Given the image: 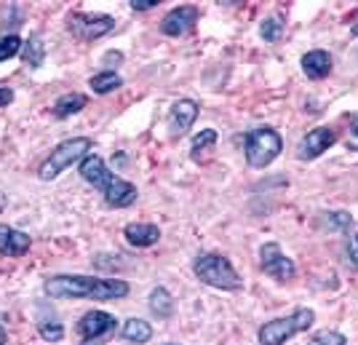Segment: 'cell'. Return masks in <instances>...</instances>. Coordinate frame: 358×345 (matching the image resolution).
<instances>
[{"label": "cell", "instance_id": "obj_12", "mask_svg": "<svg viewBox=\"0 0 358 345\" xmlns=\"http://www.w3.org/2000/svg\"><path fill=\"white\" fill-rule=\"evenodd\" d=\"M35 324H38V335L45 343H59L64 340V324H62L59 314L54 311V305L45 300H38L35 305Z\"/></svg>", "mask_w": 358, "mask_h": 345}, {"label": "cell", "instance_id": "obj_31", "mask_svg": "<svg viewBox=\"0 0 358 345\" xmlns=\"http://www.w3.org/2000/svg\"><path fill=\"white\" fill-rule=\"evenodd\" d=\"M348 252H350V262L358 268V233L350 239V246H348Z\"/></svg>", "mask_w": 358, "mask_h": 345}, {"label": "cell", "instance_id": "obj_19", "mask_svg": "<svg viewBox=\"0 0 358 345\" xmlns=\"http://www.w3.org/2000/svg\"><path fill=\"white\" fill-rule=\"evenodd\" d=\"M120 335H123V340H129V343L145 345V343H150V337H152V327H150L145 318H129V321H123Z\"/></svg>", "mask_w": 358, "mask_h": 345}, {"label": "cell", "instance_id": "obj_33", "mask_svg": "<svg viewBox=\"0 0 358 345\" xmlns=\"http://www.w3.org/2000/svg\"><path fill=\"white\" fill-rule=\"evenodd\" d=\"M8 343V332H6V327L0 324V345H6Z\"/></svg>", "mask_w": 358, "mask_h": 345}, {"label": "cell", "instance_id": "obj_13", "mask_svg": "<svg viewBox=\"0 0 358 345\" xmlns=\"http://www.w3.org/2000/svg\"><path fill=\"white\" fill-rule=\"evenodd\" d=\"M334 142H337V134L329 126H318L313 132H308V134L302 136V142H299L297 148L299 161H313L321 153H327Z\"/></svg>", "mask_w": 358, "mask_h": 345}, {"label": "cell", "instance_id": "obj_15", "mask_svg": "<svg viewBox=\"0 0 358 345\" xmlns=\"http://www.w3.org/2000/svg\"><path fill=\"white\" fill-rule=\"evenodd\" d=\"M123 239L129 241L131 246H136V249H148V246L161 241V230L152 223H129L123 227Z\"/></svg>", "mask_w": 358, "mask_h": 345}, {"label": "cell", "instance_id": "obj_18", "mask_svg": "<svg viewBox=\"0 0 358 345\" xmlns=\"http://www.w3.org/2000/svg\"><path fill=\"white\" fill-rule=\"evenodd\" d=\"M89 105V99H86V94H78V91H70V94H62L59 99L54 102L51 107V113L57 115V118H73L78 115L83 107Z\"/></svg>", "mask_w": 358, "mask_h": 345}, {"label": "cell", "instance_id": "obj_32", "mask_svg": "<svg viewBox=\"0 0 358 345\" xmlns=\"http://www.w3.org/2000/svg\"><path fill=\"white\" fill-rule=\"evenodd\" d=\"M6 206H8V195H6L3 190H0V214L6 211Z\"/></svg>", "mask_w": 358, "mask_h": 345}, {"label": "cell", "instance_id": "obj_7", "mask_svg": "<svg viewBox=\"0 0 358 345\" xmlns=\"http://www.w3.org/2000/svg\"><path fill=\"white\" fill-rule=\"evenodd\" d=\"M78 335H80V345H102L118 330V318L107 311H89L78 318Z\"/></svg>", "mask_w": 358, "mask_h": 345}, {"label": "cell", "instance_id": "obj_23", "mask_svg": "<svg viewBox=\"0 0 358 345\" xmlns=\"http://www.w3.org/2000/svg\"><path fill=\"white\" fill-rule=\"evenodd\" d=\"M318 225L324 230H337V233H345L353 227V217L348 211H321L318 214Z\"/></svg>", "mask_w": 358, "mask_h": 345}, {"label": "cell", "instance_id": "obj_6", "mask_svg": "<svg viewBox=\"0 0 358 345\" xmlns=\"http://www.w3.org/2000/svg\"><path fill=\"white\" fill-rule=\"evenodd\" d=\"M284 150V139L275 129L270 126H259V129H252L246 134V142H243V153H246V161L252 169H265L270 166Z\"/></svg>", "mask_w": 358, "mask_h": 345}, {"label": "cell", "instance_id": "obj_22", "mask_svg": "<svg viewBox=\"0 0 358 345\" xmlns=\"http://www.w3.org/2000/svg\"><path fill=\"white\" fill-rule=\"evenodd\" d=\"M214 145H217V132H214V129H203V132L193 139V145H190V158H193L195 164H201V161L214 150Z\"/></svg>", "mask_w": 358, "mask_h": 345}, {"label": "cell", "instance_id": "obj_26", "mask_svg": "<svg viewBox=\"0 0 358 345\" xmlns=\"http://www.w3.org/2000/svg\"><path fill=\"white\" fill-rule=\"evenodd\" d=\"M308 345H348V340H345L340 332L321 330V332H315L313 337H310V343H308Z\"/></svg>", "mask_w": 358, "mask_h": 345}, {"label": "cell", "instance_id": "obj_20", "mask_svg": "<svg viewBox=\"0 0 358 345\" xmlns=\"http://www.w3.org/2000/svg\"><path fill=\"white\" fill-rule=\"evenodd\" d=\"M148 305L150 311H152V316H158V318H169V316L174 314V297H171V292L166 286H155L150 292Z\"/></svg>", "mask_w": 358, "mask_h": 345}, {"label": "cell", "instance_id": "obj_10", "mask_svg": "<svg viewBox=\"0 0 358 345\" xmlns=\"http://www.w3.org/2000/svg\"><path fill=\"white\" fill-rule=\"evenodd\" d=\"M198 16H201V11L195 6H177L161 19V32L169 38H182V35L195 30Z\"/></svg>", "mask_w": 358, "mask_h": 345}, {"label": "cell", "instance_id": "obj_4", "mask_svg": "<svg viewBox=\"0 0 358 345\" xmlns=\"http://www.w3.org/2000/svg\"><path fill=\"white\" fill-rule=\"evenodd\" d=\"M193 273L198 276V281L214 286V289H224V292H238L243 286V279L230 265V260L222 255H214V252H201L195 257Z\"/></svg>", "mask_w": 358, "mask_h": 345}, {"label": "cell", "instance_id": "obj_29", "mask_svg": "<svg viewBox=\"0 0 358 345\" xmlns=\"http://www.w3.org/2000/svg\"><path fill=\"white\" fill-rule=\"evenodd\" d=\"M129 6H131L134 11H148V8H155V6H158V0H129Z\"/></svg>", "mask_w": 358, "mask_h": 345}, {"label": "cell", "instance_id": "obj_2", "mask_svg": "<svg viewBox=\"0 0 358 345\" xmlns=\"http://www.w3.org/2000/svg\"><path fill=\"white\" fill-rule=\"evenodd\" d=\"M78 171H80V177L89 182V185H94L96 190H102L107 206H113V209H129L136 198H139L136 185H131L129 180H120L118 174H113L96 153L86 155L80 161V166H78Z\"/></svg>", "mask_w": 358, "mask_h": 345}, {"label": "cell", "instance_id": "obj_27", "mask_svg": "<svg viewBox=\"0 0 358 345\" xmlns=\"http://www.w3.org/2000/svg\"><path fill=\"white\" fill-rule=\"evenodd\" d=\"M348 150H358V115L350 123V134H348Z\"/></svg>", "mask_w": 358, "mask_h": 345}, {"label": "cell", "instance_id": "obj_34", "mask_svg": "<svg viewBox=\"0 0 358 345\" xmlns=\"http://www.w3.org/2000/svg\"><path fill=\"white\" fill-rule=\"evenodd\" d=\"M166 345H177V343H166Z\"/></svg>", "mask_w": 358, "mask_h": 345}, {"label": "cell", "instance_id": "obj_11", "mask_svg": "<svg viewBox=\"0 0 358 345\" xmlns=\"http://www.w3.org/2000/svg\"><path fill=\"white\" fill-rule=\"evenodd\" d=\"M198 102L195 99H179L171 105L169 110V136L171 139H182V136L187 134L190 129H193L195 118H198Z\"/></svg>", "mask_w": 358, "mask_h": 345}, {"label": "cell", "instance_id": "obj_28", "mask_svg": "<svg viewBox=\"0 0 358 345\" xmlns=\"http://www.w3.org/2000/svg\"><path fill=\"white\" fill-rule=\"evenodd\" d=\"M123 62V54L120 51H107L102 57V67H113V64H120Z\"/></svg>", "mask_w": 358, "mask_h": 345}, {"label": "cell", "instance_id": "obj_24", "mask_svg": "<svg viewBox=\"0 0 358 345\" xmlns=\"http://www.w3.org/2000/svg\"><path fill=\"white\" fill-rule=\"evenodd\" d=\"M22 45H24V41L19 38V35H3L0 38V62H8L14 59L16 54H22Z\"/></svg>", "mask_w": 358, "mask_h": 345}, {"label": "cell", "instance_id": "obj_21", "mask_svg": "<svg viewBox=\"0 0 358 345\" xmlns=\"http://www.w3.org/2000/svg\"><path fill=\"white\" fill-rule=\"evenodd\" d=\"M120 86H123V78L115 70H102V73L89 78V89L94 94H110V91L120 89Z\"/></svg>", "mask_w": 358, "mask_h": 345}, {"label": "cell", "instance_id": "obj_3", "mask_svg": "<svg viewBox=\"0 0 358 345\" xmlns=\"http://www.w3.org/2000/svg\"><path fill=\"white\" fill-rule=\"evenodd\" d=\"M94 150V142L91 136H73V139H64L59 142L54 150L43 158V164L38 166V177L43 182L57 180L64 169H70L73 164H80L86 155H91Z\"/></svg>", "mask_w": 358, "mask_h": 345}, {"label": "cell", "instance_id": "obj_17", "mask_svg": "<svg viewBox=\"0 0 358 345\" xmlns=\"http://www.w3.org/2000/svg\"><path fill=\"white\" fill-rule=\"evenodd\" d=\"M22 62H24L30 70H38V67H43V62H45V43H43V35H41V32H32L30 38L24 41V45H22Z\"/></svg>", "mask_w": 358, "mask_h": 345}, {"label": "cell", "instance_id": "obj_1", "mask_svg": "<svg viewBox=\"0 0 358 345\" xmlns=\"http://www.w3.org/2000/svg\"><path fill=\"white\" fill-rule=\"evenodd\" d=\"M45 297L51 300H123L129 284L123 279H99L83 273H59L43 281Z\"/></svg>", "mask_w": 358, "mask_h": 345}, {"label": "cell", "instance_id": "obj_9", "mask_svg": "<svg viewBox=\"0 0 358 345\" xmlns=\"http://www.w3.org/2000/svg\"><path fill=\"white\" fill-rule=\"evenodd\" d=\"M259 265H262V270L268 273L270 279H275V281H281V284L292 281V279L297 276L294 260L286 257L284 249H281L275 241H268V244L259 246Z\"/></svg>", "mask_w": 358, "mask_h": 345}, {"label": "cell", "instance_id": "obj_5", "mask_svg": "<svg viewBox=\"0 0 358 345\" xmlns=\"http://www.w3.org/2000/svg\"><path fill=\"white\" fill-rule=\"evenodd\" d=\"M313 321H315V314L310 308H297L292 316L273 318L268 324H262L259 332H257V340H259V345H284L286 340H292L294 335L310 330Z\"/></svg>", "mask_w": 358, "mask_h": 345}, {"label": "cell", "instance_id": "obj_8", "mask_svg": "<svg viewBox=\"0 0 358 345\" xmlns=\"http://www.w3.org/2000/svg\"><path fill=\"white\" fill-rule=\"evenodd\" d=\"M67 30L80 41H99L115 30V19L107 14H86V11H75L67 16Z\"/></svg>", "mask_w": 358, "mask_h": 345}, {"label": "cell", "instance_id": "obj_16", "mask_svg": "<svg viewBox=\"0 0 358 345\" xmlns=\"http://www.w3.org/2000/svg\"><path fill=\"white\" fill-rule=\"evenodd\" d=\"M302 73L308 78H313V80H321V78H327L331 73V57H329L327 51H308L305 57H302Z\"/></svg>", "mask_w": 358, "mask_h": 345}, {"label": "cell", "instance_id": "obj_14", "mask_svg": "<svg viewBox=\"0 0 358 345\" xmlns=\"http://www.w3.org/2000/svg\"><path fill=\"white\" fill-rule=\"evenodd\" d=\"M30 246H32V239L24 233V230L0 223V255L3 257H24L27 252H30Z\"/></svg>", "mask_w": 358, "mask_h": 345}, {"label": "cell", "instance_id": "obj_25", "mask_svg": "<svg viewBox=\"0 0 358 345\" xmlns=\"http://www.w3.org/2000/svg\"><path fill=\"white\" fill-rule=\"evenodd\" d=\"M259 35H262V41H268V43L281 41V35H284V24H281V19H278V16H268V19L259 24Z\"/></svg>", "mask_w": 358, "mask_h": 345}, {"label": "cell", "instance_id": "obj_30", "mask_svg": "<svg viewBox=\"0 0 358 345\" xmlns=\"http://www.w3.org/2000/svg\"><path fill=\"white\" fill-rule=\"evenodd\" d=\"M11 102H14V89L0 86V107H8Z\"/></svg>", "mask_w": 358, "mask_h": 345}]
</instances>
